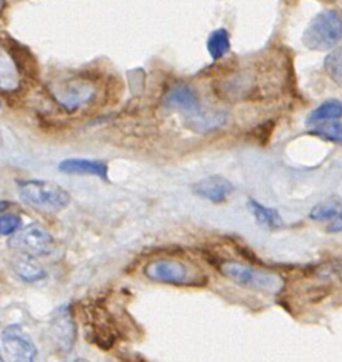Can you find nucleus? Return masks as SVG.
<instances>
[{
	"label": "nucleus",
	"mask_w": 342,
	"mask_h": 362,
	"mask_svg": "<svg viewBox=\"0 0 342 362\" xmlns=\"http://www.w3.org/2000/svg\"><path fill=\"white\" fill-rule=\"evenodd\" d=\"M218 270L237 286L267 294H278L284 286V280L278 273L261 270L236 260H220L218 263Z\"/></svg>",
	"instance_id": "f257e3e1"
},
{
	"label": "nucleus",
	"mask_w": 342,
	"mask_h": 362,
	"mask_svg": "<svg viewBox=\"0 0 342 362\" xmlns=\"http://www.w3.org/2000/svg\"><path fill=\"white\" fill-rule=\"evenodd\" d=\"M82 321L86 338L103 351L112 349L120 338V331L114 318L105 303L99 300L82 307Z\"/></svg>",
	"instance_id": "f03ea898"
},
{
	"label": "nucleus",
	"mask_w": 342,
	"mask_h": 362,
	"mask_svg": "<svg viewBox=\"0 0 342 362\" xmlns=\"http://www.w3.org/2000/svg\"><path fill=\"white\" fill-rule=\"evenodd\" d=\"M342 40V16L335 10H324L311 18L301 41L312 51H326Z\"/></svg>",
	"instance_id": "7ed1b4c3"
},
{
	"label": "nucleus",
	"mask_w": 342,
	"mask_h": 362,
	"mask_svg": "<svg viewBox=\"0 0 342 362\" xmlns=\"http://www.w3.org/2000/svg\"><path fill=\"white\" fill-rule=\"evenodd\" d=\"M17 188L21 199L42 211H61L68 206L71 197L61 185L47 180H20Z\"/></svg>",
	"instance_id": "20e7f679"
},
{
	"label": "nucleus",
	"mask_w": 342,
	"mask_h": 362,
	"mask_svg": "<svg viewBox=\"0 0 342 362\" xmlns=\"http://www.w3.org/2000/svg\"><path fill=\"white\" fill-rule=\"evenodd\" d=\"M143 273L151 281L164 284L187 286L199 283L196 272H192V269L187 263L175 259L151 260L144 266Z\"/></svg>",
	"instance_id": "39448f33"
},
{
	"label": "nucleus",
	"mask_w": 342,
	"mask_h": 362,
	"mask_svg": "<svg viewBox=\"0 0 342 362\" xmlns=\"http://www.w3.org/2000/svg\"><path fill=\"white\" fill-rule=\"evenodd\" d=\"M10 245L28 256H47L54 250V238L40 225H28L20 230Z\"/></svg>",
	"instance_id": "423d86ee"
},
{
	"label": "nucleus",
	"mask_w": 342,
	"mask_h": 362,
	"mask_svg": "<svg viewBox=\"0 0 342 362\" xmlns=\"http://www.w3.org/2000/svg\"><path fill=\"white\" fill-rule=\"evenodd\" d=\"M1 344L11 362H37V346L20 327H6L1 332Z\"/></svg>",
	"instance_id": "0eeeda50"
},
{
	"label": "nucleus",
	"mask_w": 342,
	"mask_h": 362,
	"mask_svg": "<svg viewBox=\"0 0 342 362\" xmlns=\"http://www.w3.org/2000/svg\"><path fill=\"white\" fill-rule=\"evenodd\" d=\"M49 331H51L52 342L58 351L66 354L72 349L75 337H76V329H75V321L72 317V311L68 304L61 305L54 311L52 318H51Z\"/></svg>",
	"instance_id": "6e6552de"
},
{
	"label": "nucleus",
	"mask_w": 342,
	"mask_h": 362,
	"mask_svg": "<svg viewBox=\"0 0 342 362\" xmlns=\"http://www.w3.org/2000/svg\"><path fill=\"white\" fill-rule=\"evenodd\" d=\"M95 95V89L89 82L83 81H73L68 82L64 88H59L54 92V98L59 105H62L65 109L72 110L79 107L81 105H85L89 99H92Z\"/></svg>",
	"instance_id": "1a4fd4ad"
},
{
	"label": "nucleus",
	"mask_w": 342,
	"mask_h": 362,
	"mask_svg": "<svg viewBox=\"0 0 342 362\" xmlns=\"http://www.w3.org/2000/svg\"><path fill=\"white\" fill-rule=\"evenodd\" d=\"M192 189L195 195L211 202L219 204L223 202L232 194L233 185L228 178L222 175H209L195 182Z\"/></svg>",
	"instance_id": "9d476101"
},
{
	"label": "nucleus",
	"mask_w": 342,
	"mask_h": 362,
	"mask_svg": "<svg viewBox=\"0 0 342 362\" xmlns=\"http://www.w3.org/2000/svg\"><path fill=\"white\" fill-rule=\"evenodd\" d=\"M58 170L65 174H83L95 175L107 181V164L100 160L92 158H66L58 165Z\"/></svg>",
	"instance_id": "9b49d317"
},
{
	"label": "nucleus",
	"mask_w": 342,
	"mask_h": 362,
	"mask_svg": "<svg viewBox=\"0 0 342 362\" xmlns=\"http://www.w3.org/2000/svg\"><path fill=\"white\" fill-rule=\"evenodd\" d=\"M164 103L170 107L184 110L187 113L199 112V100L194 89L188 85H175L164 96Z\"/></svg>",
	"instance_id": "f8f14e48"
},
{
	"label": "nucleus",
	"mask_w": 342,
	"mask_h": 362,
	"mask_svg": "<svg viewBox=\"0 0 342 362\" xmlns=\"http://www.w3.org/2000/svg\"><path fill=\"white\" fill-rule=\"evenodd\" d=\"M11 269L17 277L25 283H37L45 279V270L28 255H18L11 260Z\"/></svg>",
	"instance_id": "ddd939ff"
},
{
	"label": "nucleus",
	"mask_w": 342,
	"mask_h": 362,
	"mask_svg": "<svg viewBox=\"0 0 342 362\" xmlns=\"http://www.w3.org/2000/svg\"><path fill=\"white\" fill-rule=\"evenodd\" d=\"M4 44H7V49H8L7 52L10 54L11 59L14 61L17 71L20 69L23 74L35 78L37 72H38V66H37V62H35L34 57L31 55V52L25 47L13 41L11 38H8V41L4 40Z\"/></svg>",
	"instance_id": "4468645a"
},
{
	"label": "nucleus",
	"mask_w": 342,
	"mask_h": 362,
	"mask_svg": "<svg viewBox=\"0 0 342 362\" xmlns=\"http://www.w3.org/2000/svg\"><path fill=\"white\" fill-rule=\"evenodd\" d=\"M339 117H342V102L339 99H326L309 112L305 123L308 126H318Z\"/></svg>",
	"instance_id": "2eb2a0df"
},
{
	"label": "nucleus",
	"mask_w": 342,
	"mask_h": 362,
	"mask_svg": "<svg viewBox=\"0 0 342 362\" xmlns=\"http://www.w3.org/2000/svg\"><path fill=\"white\" fill-rule=\"evenodd\" d=\"M247 208L249 211L252 212V215L254 216V219L266 226V228H270V229H274V228H280L283 225V221H281V216L280 214L273 209V208H269V206H264L263 204L257 202L256 199L253 198H249L247 201Z\"/></svg>",
	"instance_id": "dca6fc26"
},
{
	"label": "nucleus",
	"mask_w": 342,
	"mask_h": 362,
	"mask_svg": "<svg viewBox=\"0 0 342 362\" xmlns=\"http://www.w3.org/2000/svg\"><path fill=\"white\" fill-rule=\"evenodd\" d=\"M206 48L213 61L225 57L230 48L229 41V33L225 28H216L213 30L206 41Z\"/></svg>",
	"instance_id": "f3484780"
},
{
	"label": "nucleus",
	"mask_w": 342,
	"mask_h": 362,
	"mask_svg": "<svg viewBox=\"0 0 342 362\" xmlns=\"http://www.w3.org/2000/svg\"><path fill=\"white\" fill-rule=\"evenodd\" d=\"M324 68L328 76L342 88V48H335L326 55Z\"/></svg>",
	"instance_id": "a211bd4d"
},
{
	"label": "nucleus",
	"mask_w": 342,
	"mask_h": 362,
	"mask_svg": "<svg viewBox=\"0 0 342 362\" xmlns=\"http://www.w3.org/2000/svg\"><path fill=\"white\" fill-rule=\"evenodd\" d=\"M311 133L324 140L342 144V122H329L314 126V129H311Z\"/></svg>",
	"instance_id": "6ab92c4d"
},
{
	"label": "nucleus",
	"mask_w": 342,
	"mask_h": 362,
	"mask_svg": "<svg viewBox=\"0 0 342 362\" xmlns=\"http://www.w3.org/2000/svg\"><path fill=\"white\" fill-rule=\"evenodd\" d=\"M339 214H341L339 205L334 201H326V202H321V204L315 205L309 212V218L315 219V221H322V219L335 218Z\"/></svg>",
	"instance_id": "aec40b11"
},
{
	"label": "nucleus",
	"mask_w": 342,
	"mask_h": 362,
	"mask_svg": "<svg viewBox=\"0 0 342 362\" xmlns=\"http://www.w3.org/2000/svg\"><path fill=\"white\" fill-rule=\"evenodd\" d=\"M20 223H21V219L17 214L3 212L0 216V233L3 236H8L20 228Z\"/></svg>",
	"instance_id": "412c9836"
},
{
	"label": "nucleus",
	"mask_w": 342,
	"mask_h": 362,
	"mask_svg": "<svg viewBox=\"0 0 342 362\" xmlns=\"http://www.w3.org/2000/svg\"><path fill=\"white\" fill-rule=\"evenodd\" d=\"M317 273L322 277H331V279H336L342 283V262H332V263H326L321 267L317 269Z\"/></svg>",
	"instance_id": "4be33fe9"
},
{
	"label": "nucleus",
	"mask_w": 342,
	"mask_h": 362,
	"mask_svg": "<svg viewBox=\"0 0 342 362\" xmlns=\"http://www.w3.org/2000/svg\"><path fill=\"white\" fill-rule=\"evenodd\" d=\"M326 230L331 232V233L342 232V212L331 221V223L326 226Z\"/></svg>",
	"instance_id": "5701e85b"
},
{
	"label": "nucleus",
	"mask_w": 342,
	"mask_h": 362,
	"mask_svg": "<svg viewBox=\"0 0 342 362\" xmlns=\"http://www.w3.org/2000/svg\"><path fill=\"white\" fill-rule=\"evenodd\" d=\"M72 362H89V361H86V359H82V358H78V359H75V361H72Z\"/></svg>",
	"instance_id": "b1692460"
},
{
	"label": "nucleus",
	"mask_w": 342,
	"mask_h": 362,
	"mask_svg": "<svg viewBox=\"0 0 342 362\" xmlns=\"http://www.w3.org/2000/svg\"><path fill=\"white\" fill-rule=\"evenodd\" d=\"M138 362H147V361H144V359H141V358H140V359H138Z\"/></svg>",
	"instance_id": "393cba45"
},
{
	"label": "nucleus",
	"mask_w": 342,
	"mask_h": 362,
	"mask_svg": "<svg viewBox=\"0 0 342 362\" xmlns=\"http://www.w3.org/2000/svg\"><path fill=\"white\" fill-rule=\"evenodd\" d=\"M0 362H6V361H4V358H3V356H1V358H0Z\"/></svg>",
	"instance_id": "a878e982"
}]
</instances>
